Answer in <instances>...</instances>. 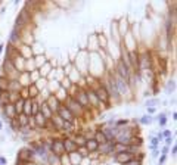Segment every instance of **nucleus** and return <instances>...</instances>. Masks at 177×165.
Wrapping results in <instances>:
<instances>
[{"mask_svg": "<svg viewBox=\"0 0 177 165\" xmlns=\"http://www.w3.org/2000/svg\"><path fill=\"white\" fill-rule=\"evenodd\" d=\"M33 155H34V152L31 149H22L19 152V162H27V161L33 159Z\"/></svg>", "mask_w": 177, "mask_h": 165, "instance_id": "nucleus-1", "label": "nucleus"}, {"mask_svg": "<svg viewBox=\"0 0 177 165\" xmlns=\"http://www.w3.org/2000/svg\"><path fill=\"white\" fill-rule=\"evenodd\" d=\"M58 112H59V115L65 120V121H68V123H71L72 121V112L69 111V109H67V108H58Z\"/></svg>", "mask_w": 177, "mask_h": 165, "instance_id": "nucleus-2", "label": "nucleus"}, {"mask_svg": "<svg viewBox=\"0 0 177 165\" xmlns=\"http://www.w3.org/2000/svg\"><path fill=\"white\" fill-rule=\"evenodd\" d=\"M52 150L55 152V155H62L64 152H65V149H64V143L62 142H55L53 143V146H52Z\"/></svg>", "mask_w": 177, "mask_h": 165, "instance_id": "nucleus-3", "label": "nucleus"}, {"mask_svg": "<svg viewBox=\"0 0 177 165\" xmlns=\"http://www.w3.org/2000/svg\"><path fill=\"white\" fill-rule=\"evenodd\" d=\"M130 159H132V155L129 152H121V153L117 155V161L121 162V164H127Z\"/></svg>", "mask_w": 177, "mask_h": 165, "instance_id": "nucleus-4", "label": "nucleus"}, {"mask_svg": "<svg viewBox=\"0 0 177 165\" xmlns=\"http://www.w3.org/2000/svg\"><path fill=\"white\" fill-rule=\"evenodd\" d=\"M96 96H97V99H99V100H105V102H106L109 94H108V91H106V88H105V87H100V88L96 91Z\"/></svg>", "mask_w": 177, "mask_h": 165, "instance_id": "nucleus-5", "label": "nucleus"}, {"mask_svg": "<svg viewBox=\"0 0 177 165\" xmlns=\"http://www.w3.org/2000/svg\"><path fill=\"white\" fill-rule=\"evenodd\" d=\"M114 147H115L114 143H105V145H100V152L102 153H109V152L114 150Z\"/></svg>", "mask_w": 177, "mask_h": 165, "instance_id": "nucleus-6", "label": "nucleus"}, {"mask_svg": "<svg viewBox=\"0 0 177 165\" xmlns=\"http://www.w3.org/2000/svg\"><path fill=\"white\" fill-rule=\"evenodd\" d=\"M75 99H78L81 105H87V103H88V97H86V93H84L83 90H80V91H78V96H77Z\"/></svg>", "mask_w": 177, "mask_h": 165, "instance_id": "nucleus-7", "label": "nucleus"}, {"mask_svg": "<svg viewBox=\"0 0 177 165\" xmlns=\"http://www.w3.org/2000/svg\"><path fill=\"white\" fill-rule=\"evenodd\" d=\"M75 147H77V145H75L74 142H71V140H67V142H64V149H65V150H68V152H72Z\"/></svg>", "mask_w": 177, "mask_h": 165, "instance_id": "nucleus-8", "label": "nucleus"}, {"mask_svg": "<svg viewBox=\"0 0 177 165\" xmlns=\"http://www.w3.org/2000/svg\"><path fill=\"white\" fill-rule=\"evenodd\" d=\"M78 108H80V103L78 102L75 103L74 99H68V109L69 111H78Z\"/></svg>", "mask_w": 177, "mask_h": 165, "instance_id": "nucleus-9", "label": "nucleus"}, {"mask_svg": "<svg viewBox=\"0 0 177 165\" xmlns=\"http://www.w3.org/2000/svg\"><path fill=\"white\" fill-rule=\"evenodd\" d=\"M96 143H97V145H99V143H100V145L108 143V140H106V137L103 136V133H97V134H96Z\"/></svg>", "mask_w": 177, "mask_h": 165, "instance_id": "nucleus-10", "label": "nucleus"}, {"mask_svg": "<svg viewBox=\"0 0 177 165\" xmlns=\"http://www.w3.org/2000/svg\"><path fill=\"white\" fill-rule=\"evenodd\" d=\"M36 123H37V125H42L43 127L44 124H46V117H44L43 114H37L36 115Z\"/></svg>", "mask_w": 177, "mask_h": 165, "instance_id": "nucleus-11", "label": "nucleus"}, {"mask_svg": "<svg viewBox=\"0 0 177 165\" xmlns=\"http://www.w3.org/2000/svg\"><path fill=\"white\" fill-rule=\"evenodd\" d=\"M22 109H24V99H19V102H16L15 105V112L22 114Z\"/></svg>", "mask_w": 177, "mask_h": 165, "instance_id": "nucleus-12", "label": "nucleus"}, {"mask_svg": "<svg viewBox=\"0 0 177 165\" xmlns=\"http://www.w3.org/2000/svg\"><path fill=\"white\" fill-rule=\"evenodd\" d=\"M80 161H81V156H80V153L71 152V162H72V164H80Z\"/></svg>", "mask_w": 177, "mask_h": 165, "instance_id": "nucleus-13", "label": "nucleus"}, {"mask_svg": "<svg viewBox=\"0 0 177 165\" xmlns=\"http://www.w3.org/2000/svg\"><path fill=\"white\" fill-rule=\"evenodd\" d=\"M49 105H50V108H52V109L58 111V108H56V106L59 105V102H58V99H56V97H50V99H49Z\"/></svg>", "mask_w": 177, "mask_h": 165, "instance_id": "nucleus-14", "label": "nucleus"}, {"mask_svg": "<svg viewBox=\"0 0 177 165\" xmlns=\"http://www.w3.org/2000/svg\"><path fill=\"white\" fill-rule=\"evenodd\" d=\"M87 143V150H96L97 149V143H96V140H88L86 142Z\"/></svg>", "mask_w": 177, "mask_h": 165, "instance_id": "nucleus-15", "label": "nucleus"}, {"mask_svg": "<svg viewBox=\"0 0 177 165\" xmlns=\"http://www.w3.org/2000/svg\"><path fill=\"white\" fill-rule=\"evenodd\" d=\"M22 112H24V115H30V114H31V103H30V102H25V103H24Z\"/></svg>", "mask_w": 177, "mask_h": 165, "instance_id": "nucleus-16", "label": "nucleus"}, {"mask_svg": "<svg viewBox=\"0 0 177 165\" xmlns=\"http://www.w3.org/2000/svg\"><path fill=\"white\" fill-rule=\"evenodd\" d=\"M75 145H78V146H83L84 143H86V140H84V137H81V136H78V137H75Z\"/></svg>", "mask_w": 177, "mask_h": 165, "instance_id": "nucleus-17", "label": "nucleus"}, {"mask_svg": "<svg viewBox=\"0 0 177 165\" xmlns=\"http://www.w3.org/2000/svg\"><path fill=\"white\" fill-rule=\"evenodd\" d=\"M149 65H151V62H149V58H143V59H142V66H143V68H148Z\"/></svg>", "mask_w": 177, "mask_h": 165, "instance_id": "nucleus-18", "label": "nucleus"}, {"mask_svg": "<svg viewBox=\"0 0 177 165\" xmlns=\"http://www.w3.org/2000/svg\"><path fill=\"white\" fill-rule=\"evenodd\" d=\"M173 90H174V81H170V82H168V85H167V91H168V93H171Z\"/></svg>", "mask_w": 177, "mask_h": 165, "instance_id": "nucleus-19", "label": "nucleus"}, {"mask_svg": "<svg viewBox=\"0 0 177 165\" xmlns=\"http://www.w3.org/2000/svg\"><path fill=\"white\" fill-rule=\"evenodd\" d=\"M151 121H152L151 117H143V118H142V123L143 124H151Z\"/></svg>", "mask_w": 177, "mask_h": 165, "instance_id": "nucleus-20", "label": "nucleus"}, {"mask_svg": "<svg viewBox=\"0 0 177 165\" xmlns=\"http://www.w3.org/2000/svg\"><path fill=\"white\" fill-rule=\"evenodd\" d=\"M124 165H140V162L139 161H129L127 164H124Z\"/></svg>", "mask_w": 177, "mask_h": 165, "instance_id": "nucleus-21", "label": "nucleus"}, {"mask_svg": "<svg viewBox=\"0 0 177 165\" xmlns=\"http://www.w3.org/2000/svg\"><path fill=\"white\" fill-rule=\"evenodd\" d=\"M42 109L44 111V114H46V115H50V114H49V106H47V105H43V108H42Z\"/></svg>", "mask_w": 177, "mask_h": 165, "instance_id": "nucleus-22", "label": "nucleus"}, {"mask_svg": "<svg viewBox=\"0 0 177 165\" xmlns=\"http://www.w3.org/2000/svg\"><path fill=\"white\" fill-rule=\"evenodd\" d=\"M21 124H27V115H21Z\"/></svg>", "mask_w": 177, "mask_h": 165, "instance_id": "nucleus-23", "label": "nucleus"}, {"mask_svg": "<svg viewBox=\"0 0 177 165\" xmlns=\"http://www.w3.org/2000/svg\"><path fill=\"white\" fill-rule=\"evenodd\" d=\"M155 103H157V100H149V102H146V105H149V106H151V105H155Z\"/></svg>", "mask_w": 177, "mask_h": 165, "instance_id": "nucleus-24", "label": "nucleus"}, {"mask_svg": "<svg viewBox=\"0 0 177 165\" xmlns=\"http://www.w3.org/2000/svg\"><path fill=\"white\" fill-rule=\"evenodd\" d=\"M0 130H1V124H0Z\"/></svg>", "mask_w": 177, "mask_h": 165, "instance_id": "nucleus-25", "label": "nucleus"}]
</instances>
